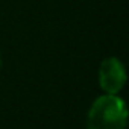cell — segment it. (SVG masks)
Instances as JSON below:
<instances>
[{"instance_id": "obj_2", "label": "cell", "mask_w": 129, "mask_h": 129, "mask_svg": "<svg viewBox=\"0 0 129 129\" xmlns=\"http://www.w3.org/2000/svg\"><path fill=\"white\" fill-rule=\"evenodd\" d=\"M126 82V72L120 59L111 56L102 61L99 69V84L106 94H117Z\"/></svg>"}, {"instance_id": "obj_1", "label": "cell", "mask_w": 129, "mask_h": 129, "mask_svg": "<svg viewBox=\"0 0 129 129\" xmlns=\"http://www.w3.org/2000/svg\"><path fill=\"white\" fill-rule=\"evenodd\" d=\"M127 109L117 94H103L94 100L88 111V129H124Z\"/></svg>"}]
</instances>
